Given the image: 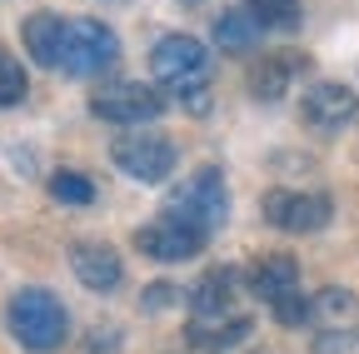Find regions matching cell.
I'll return each mask as SVG.
<instances>
[{"mask_svg": "<svg viewBox=\"0 0 359 354\" xmlns=\"http://www.w3.org/2000/svg\"><path fill=\"white\" fill-rule=\"evenodd\" d=\"M6 325L15 334V344L30 354H55L70 334V315L50 290H20L6 309Z\"/></svg>", "mask_w": 359, "mask_h": 354, "instance_id": "1", "label": "cell"}, {"mask_svg": "<svg viewBox=\"0 0 359 354\" xmlns=\"http://www.w3.org/2000/svg\"><path fill=\"white\" fill-rule=\"evenodd\" d=\"M160 215L185 219V225L200 230V235H215L224 219H230V190H224L219 170H195L190 180H180V185L170 190V200H165Z\"/></svg>", "mask_w": 359, "mask_h": 354, "instance_id": "2", "label": "cell"}, {"mask_svg": "<svg viewBox=\"0 0 359 354\" xmlns=\"http://www.w3.org/2000/svg\"><path fill=\"white\" fill-rule=\"evenodd\" d=\"M150 75L160 80V90L190 95L210 85V55L195 35H160L150 46Z\"/></svg>", "mask_w": 359, "mask_h": 354, "instance_id": "3", "label": "cell"}, {"mask_svg": "<svg viewBox=\"0 0 359 354\" xmlns=\"http://www.w3.org/2000/svg\"><path fill=\"white\" fill-rule=\"evenodd\" d=\"M115 60H120V40H115L110 25H100V20H65V35H60V70L65 75L90 80V75H105Z\"/></svg>", "mask_w": 359, "mask_h": 354, "instance_id": "4", "label": "cell"}, {"mask_svg": "<svg viewBox=\"0 0 359 354\" xmlns=\"http://www.w3.org/2000/svg\"><path fill=\"white\" fill-rule=\"evenodd\" d=\"M110 160L130 175V180H140V185H160L175 175V160L180 150L165 140V135H120L110 145Z\"/></svg>", "mask_w": 359, "mask_h": 354, "instance_id": "5", "label": "cell"}, {"mask_svg": "<svg viewBox=\"0 0 359 354\" xmlns=\"http://www.w3.org/2000/svg\"><path fill=\"white\" fill-rule=\"evenodd\" d=\"M90 115L110 120V125H150V120L165 115V95L155 90V85L125 80V85H110V90L90 95Z\"/></svg>", "mask_w": 359, "mask_h": 354, "instance_id": "6", "label": "cell"}, {"mask_svg": "<svg viewBox=\"0 0 359 354\" xmlns=\"http://www.w3.org/2000/svg\"><path fill=\"white\" fill-rule=\"evenodd\" d=\"M259 210H264L269 225L285 230V235H314V230H325L330 215H334L330 195H299V190H269L259 200Z\"/></svg>", "mask_w": 359, "mask_h": 354, "instance_id": "7", "label": "cell"}, {"mask_svg": "<svg viewBox=\"0 0 359 354\" xmlns=\"http://www.w3.org/2000/svg\"><path fill=\"white\" fill-rule=\"evenodd\" d=\"M205 240H210V235L190 230L185 219H170V215H160V219H150V225L135 230V250L150 254V259H165V264L195 259V254L205 250Z\"/></svg>", "mask_w": 359, "mask_h": 354, "instance_id": "8", "label": "cell"}, {"mask_svg": "<svg viewBox=\"0 0 359 354\" xmlns=\"http://www.w3.org/2000/svg\"><path fill=\"white\" fill-rule=\"evenodd\" d=\"M299 115H304L309 130H325V135H330V130H344L359 115V95L349 90V85H339V80H320V85L304 90Z\"/></svg>", "mask_w": 359, "mask_h": 354, "instance_id": "9", "label": "cell"}, {"mask_svg": "<svg viewBox=\"0 0 359 354\" xmlns=\"http://www.w3.org/2000/svg\"><path fill=\"white\" fill-rule=\"evenodd\" d=\"M70 270H75V280L85 290H100V294L125 280V264H120V254L110 245H75L70 250Z\"/></svg>", "mask_w": 359, "mask_h": 354, "instance_id": "10", "label": "cell"}, {"mask_svg": "<svg viewBox=\"0 0 359 354\" xmlns=\"http://www.w3.org/2000/svg\"><path fill=\"white\" fill-rule=\"evenodd\" d=\"M235 285L240 275L235 270H210L195 290H190V315L195 320H230V304H235Z\"/></svg>", "mask_w": 359, "mask_h": 354, "instance_id": "11", "label": "cell"}, {"mask_svg": "<svg viewBox=\"0 0 359 354\" xmlns=\"http://www.w3.org/2000/svg\"><path fill=\"white\" fill-rule=\"evenodd\" d=\"M255 334V320L250 315H230V320H190V329H185V339H190V349H200V354H219V349H235V344H245Z\"/></svg>", "mask_w": 359, "mask_h": 354, "instance_id": "12", "label": "cell"}, {"mask_svg": "<svg viewBox=\"0 0 359 354\" xmlns=\"http://www.w3.org/2000/svg\"><path fill=\"white\" fill-rule=\"evenodd\" d=\"M60 35H65V20L50 15V11H40L20 25V40H25V50L40 70H60Z\"/></svg>", "mask_w": 359, "mask_h": 354, "instance_id": "13", "label": "cell"}, {"mask_svg": "<svg viewBox=\"0 0 359 354\" xmlns=\"http://www.w3.org/2000/svg\"><path fill=\"white\" fill-rule=\"evenodd\" d=\"M299 70H304L299 55H264V60H255L250 65V95L255 100H280Z\"/></svg>", "mask_w": 359, "mask_h": 354, "instance_id": "14", "label": "cell"}, {"mask_svg": "<svg viewBox=\"0 0 359 354\" xmlns=\"http://www.w3.org/2000/svg\"><path fill=\"white\" fill-rule=\"evenodd\" d=\"M250 290H255L264 304H275L280 294L299 290V264H294L290 254H264L255 270H250Z\"/></svg>", "mask_w": 359, "mask_h": 354, "instance_id": "15", "label": "cell"}, {"mask_svg": "<svg viewBox=\"0 0 359 354\" xmlns=\"http://www.w3.org/2000/svg\"><path fill=\"white\" fill-rule=\"evenodd\" d=\"M259 35H264V30H259V20H255L250 11H224V15H215V46L230 50V55L255 50Z\"/></svg>", "mask_w": 359, "mask_h": 354, "instance_id": "16", "label": "cell"}, {"mask_svg": "<svg viewBox=\"0 0 359 354\" xmlns=\"http://www.w3.org/2000/svg\"><path fill=\"white\" fill-rule=\"evenodd\" d=\"M245 11L259 20V30H299L304 20L299 0H245Z\"/></svg>", "mask_w": 359, "mask_h": 354, "instance_id": "17", "label": "cell"}, {"mask_svg": "<svg viewBox=\"0 0 359 354\" xmlns=\"http://www.w3.org/2000/svg\"><path fill=\"white\" fill-rule=\"evenodd\" d=\"M354 309H359L354 294L339 290V285H330V290H320V294H309V320H325L330 329H334V325H349Z\"/></svg>", "mask_w": 359, "mask_h": 354, "instance_id": "18", "label": "cell"}, {"mask_svg": "<svg viewBox=\"0 0 359 354\" xmlns=\"http://www.w3.org/2000/svg\"><path fill=\"white\" fill-rule=\"evenodd\" d=\"M50 195L60 205H90L95 200V185H90V175H80V170H55L50 175Z\"/></svg>", "mask_w": 359, "mask_h": 354, "instance_id": "19", "label": "cell"}, {"mask_svg": "<svg viewBox=\"0 0 359 354\" xmlns=\"http://www.w3.org/2000/svg\"><path fill=\"white\" fill-rule=\"evenodd\" d=\"M20 100H25V70H20L15 55L0 50V110H11V105H20Z\"/></svg>", "mask_w": 359, "mask_h": 354, "instance_id": "20", "label": "cell"}, {"mask_svg": "<svg viewBox=\"0 0 359 354\" xmlns=\"http://www.w3.org/2000/svg\"><path fill=\"white\" fill-rule=\"evenodd\" d=\"M269 309H275V320H280V325H309V294H299V290L280 294Z\"/></svg>", "mask_w": 359, "mask_h": 354, "instance_id": "21", "label": "cell"}, {"mask_svg": "<svg viewBox=\"0 0 359 354\" xmlns=\"http://www.w3.org/2000/svg\"><path fill=\"white\" fill-rule=\"evenodd\" d=\"M180 299V290L170 285V280H160V285H150L145 290V299H140V309H145V315H160V309H170Z\"/></svg>", "mask_w": 359, "mask_h": 354, "instance_id": "22", "label": "cell"}, {"mask_svg": "<svg viewBox=\"0 0 359 354\" xmlns=\"http://www.w3.org/2000/svg\"><path fill=\"white\" fill-rule=\"evenodd\" d=\"M115 344H120L115 329H95V334H90V349H95V354H105V349H115Z\"/></svg>", "mask_w": 359, "mask_h": 354, "instance_id": "23", "label": "cell"}]
</instances>
